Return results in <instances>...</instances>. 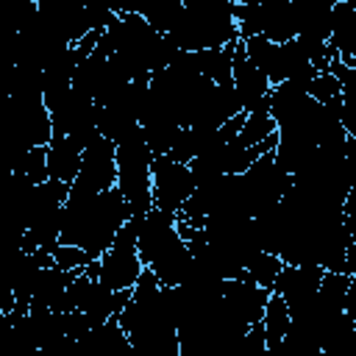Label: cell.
Instances as JSON below:
<instances>
[{"mask_svg":"<svg viewBox=\"0 0 356 356\" xmlns=\"http://www.w3.org/2000/svg\"><path fill=\"white\" fill-rule=\"evenodd\" d=\"M131 217L134 211L117 186L100 195L70 192L61 214V245L81 248L92 259H100Z\"/></svg>","mask_w":356,"mask_h":356,"instance_id":"1","label":"cell"},{"mask_svg":"<svg viewBox=\"0 0 356 356\" xmlns=\"http://www.w3.org/2000/svg\"><path fill=\"white\" fill-rule=\"evenodd\" d=\"M117 189L128 200L134 217L153 209V150L145 142V131L117 145Z\"/></svg>","mask_w":356,"mask_h":356,"instance_id":"4","label":"cell"},{"mask_svg":"<svg viewBox=\"0 0 356 356\" xmlns=\"http://www.w3.org/2000/svg\"><path fill=\"white\" fill-rule=\"evenodd\" d=\"M195 189H197V181L189 164L175 161L170 153L153 156V209L178 217V211L195 195Z\"/></svg>","mask_w":356,"mask_h":356,"instance_id":"7","label":"cell"},{"mask_svg":"<svg viewBox=\"0 0 356 356\" xmlns=\"http://www.w3.org/2000/svg\"><path fill=\"white\" fill-rule=\"evenodd\" d=\"M83 145L75 142L72 136H58L53 134L50 145H47V167H50V178L61 181L67 186L75 184L78 172H81V161H83Z\"/></svg>","mask_w":356,"mask_h":356,"instance_id":"12","label":"cell"},{"mask_svg":"<svg viewBox=\"0 0 356 356\" xmlns=\"http://www.w3.org/2000/svg\"><path fill=\"white\" fill-rule=\"evenodd\" d=\"M342 214H345V225H348V231H350V239H353V245H356V181H353V186H350V192H348V197H345Z\"/></svg>","mask_w":356,"mask_h":356,"instance_id":"24","label":"cell"},{"mask_svg":"<svg viewBox=\"0 0 356 356\" xmlns=\"http://www.w3.org/2000/svg\"><path fill=\"white\" fill-rule=\"evenodd\" d=\"M11 172L14 175H22L28 178L31 184H44L50 181V167H47V147H31L25 150L14 164H11Z\"/></svg>","mask_w":356,"mask_h":356,"instance_id":"20","label":"cell"},{"mask_svg":"<svg viewBox=\"0 0 356 356\" xmlns=\"http://www.w3.org/2000/svg\"><path fill=\"white\" fill-rule=\"evenodd\" d=\"M117 186V145L111 139H95L83 150L81 172L72 184V192L100 195Z\"/></svg>","mask_w":356,"mask_h":356,"instance_id":"9","label":"cell"},{"mask_svg":"<svg viewBox=\"0 0 356 356\" xmlns=\"http://www.w3.org/2000/svg\"><path fill=\"white\" fill-rule=\"evenodd\" d=\"M125 8L142 14L159 33H170L184 14V0H150L145 6H125Z\"/></svg>","mask_w":356,"mask_h":356,"instance_id":"15","label":"cell"},{"mask_svg":"<svg viewBox=\"0 0 356 356\" xmlns=\"http://www.w3.org/2000/svg\"><path fill=\"white\" fill-rule=\"evenodd\" d=\"M139 256L142 264L159 278L161 286H178L192 270V250L178 234V217L150 209L139 225Z\"/></svg>","mask_w":356,"mask_h":356,"instance_id":"2","label":"cell"},{"mask_svg":"<svg viewBox=\"0 0 356 356\" xmlns=\"http://www.w3.org/2000/svg\"><path fill=\"white\" fill-rule=\"evenodd\" d=\"M145 217V214H142ZM142 217H131L122 231L117 234L114 245L97 259V281L114 292H122V289H134L136 281L142 278L145 273V264H142V256H139V225H142Z\"/></svg>","mask_w":356,"mask_h":356,"instance_id":"5","label":"cell"},{"mask_svg":"<svg viewBox=\"0 0 356 356\" xmlns=\"http://www.w3.org/2000/svg\"><path fill=\"white\" fill-rule=\"evenodd\" d=\"M44 106H47L50 120H53V134L72 136L83 147H89L95 139H100V131H97V103L86 92L70 86L67 92L44 97Z\"/></svg>","mask_w":356,"mask_h":356,"instance_id":"6","label":"cell"},{"mask_svg":"<svg viewBox=\"0 0 356 356\" xmlns=\"http://www.w3.org/2000/svg\"><path fill=\"white\" fill-rule=\"evenodd\" d=\"M53 259H56V267H61V270H67V273H72V270H86L92 261H97V259H92L86 250L72 248V245H58V248L53 250Z\"/></svg>","mask_w":356,"mask_h":356,"instance_id":"23","label":"cell"},{"mask_svg":"<svg viewBox=\"0 0 356 356\" xmlns=\"http://www.w3.org/2000/svg\"><path fill=\"white\" fill-rule=\"evenodd\" d=\"M234 47H236V44H228V47H220V50L197 53L200 72H203L211 83H231V81H234Z\"/></svg>","mask_w":356,"mask_h":356,"instance_id":"18","label":"cell"},{"mask_svg":"<svg viewBox=\"0 0 356 356\" xmlns=\"http://www.w3.org/2000/svg\"><path fill=\"white\" fill-rule=\"evenodd\" d=\"M222 298H225V303H228L248 325H256V323H261V317H264V309H267V303H270V298H273V289L259 286V284H256L253 278H248V275H239V278L225 281Z\"/></svg>","mask_w":356,"mask_h":356,"instance_id":"11","label":"cell"},{"mask_svg":"<svg viewBox=\"0 0 356 356\" xmlns=\"http://www.w3.org/2000/svg\"><path fill=\"white\" fill-rule=\"evenodd\" d=\"M286 264L275 256V253H267V250H261L250 264H248V270H245V275L248 278H253L259 286H267V289H275V281H278V275H281V270H284Z\"/></svg>","mask_w":356,"mask_h":356,"instance_id":"21","label":"cell"},{"mask_svg":"<svg viewBox=\"0 0 356 356\" xmlns=\"http://www.w3.org/2000/svg\"><path fill=\"white\" fill-rule=\"evenodd\" d=\"M345 314L356 323V275H350V286H348V295H345Z\"/></svg>","mask_w":356,"mask_h":356,"instance_id":"25","label":"cell"},{"mask_svg":"<svg viewBox=\"0 0 356 356\" xmlns=\"http://www.w3.org/2000/svg\"><path fill=\"white\" fill-rule=\"evenodd\" d=\"M345 67L356 70V0L334 3V28L328 42Z\"/></svg>","mask_w":356,"mask_h":356,"instance_id":"13","label":"cell"},{"mask_svg":"<svg viewBox=\"0 0 356 356\" xmlns=\"http://www.w3.org/2000/svg\"><path fill=\"white\" fill-rule=\"evenodd\" d=\"M234 8L236 3L231 0H184V14L167 36L184 53H206L236 44L242 36Z\"/></svg>","mask_w":356,"mask_h":356,"instance_id":"3","label":"cell"},{"mask_svg":"<svg viewBox=\"0 0 356 356\" xmlns=\"http://www.w3.org/2000/svg\"><path fill=\"white\" fill-rule=\"evenodd\" d=\"M323 275H325L323 267H295V264H286L281 270L273 292L281 295V300L289 306L292 320L309 317L314 312Z\"/></svg>","mask_w":356,"mask_h":356,"instance_id":"8","label":"cell"},{"mask_svg":"<svg viewBox=\"0 0 356 356\" xmlns=\"http://www.w3.org/2000/svg\"><path fill=\"white\" fill-rule=\"evenodd\" d=\"M278 134V125L270 114V106L267 108H259V111H250L245 117V125H242V134H239V142L245 147H256L261 142H267L270 136Z\"/></svg>","mask_w":356,"mask_h":356,"instance_id":"19","label":"cell"},{"mask_svg":"<svg viewBox=\"0 0 356 356\" xmlns=\"http://www.w3.org/2000/svg\"><path fill=\"white\" fill-rule=\"evenodd\" d=\"M309 95H312L317 103L331 106V103L342 100V83H339V78H337L334 72H320V75L312 81Z\"/></svg>","mask_w":356,"mask_h":356,"instance_id":"22","label":"cell"},{"mask_svg":"<svg viewBox=\"0 0 356 356\" xmlns=\"http://www.w3.org/2000/svg\"><path fill=\"white\" fill-rule=\"evenodd\" d=\"M328 72H334L342 83V128L348 134V139L356 142V70L353 67H345L339 61V56L331 58V67Z\"/></svg>","mask_w":356,"mask_h":356,"instance_id":"14","label":"cell"},{"mask_svg":"<svg viewBox=\"0 0 356 356\" xmlns=\"http://www.w3.org/2000/svg\"><path fill=\"white\" fill-rule=\"evenodd\" d=\"M261 325H264V337H267V348H278L292 325V314H289V306L281 300V295L273 292L267 309H264V317H261Z\"/></svg>","mask_w":356,"mask_h":356,"instance_id":"17","label":"cell"},{"mask_svg":"<svg viewBox=\"0 0 356 356\" xmlns=\"http://www.w3.org/2000/svg\"><path fill=\"white\" fill-rule=\"evenodd\" d=\"M245 42V53L248 58L270 78L273 86L281 83V70H278V44L270 42L267 36H250V39H242Z\"/></svg>","mask_w":356,"mask_h":356,"instance_id":"16","label":"cell"},{"mask_svg":"<svg viewBox=\"0 0 356 356\" xmlns=\"http://www.w3.org/2000/svg\"><path fill=\"white\" fill-rule=\"evenodd\" d=\"M234 89H236V95H239V100H242L245 114L270 106L273 83H270V78L248 58L242 39H239L236 47H234Z\"/></svg>","mask_w":356,"mask_h":356,"instance_id":"10","label":"cell"}]
</instances>
